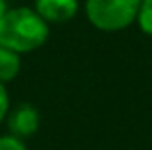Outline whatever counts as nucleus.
I'll return each instance as SVG.
<instances>
[{
	"instance_id": "f257e3e1",
	"label": "nucleus",
	"mask_w": 152,
	"mask_h": 150,
	"mask_svg": "<svg viewBox=\"0 0 152 150\" xmlns=\"http://www.w3.org/2000/svg\"><path fill=\"white\" fill-rule=\"evenodd\" d=\"M48 39V23L31 8H14L0 19V46L18 54L37 50Z\"/></svg>"
},
{
	"instance_id": "f03ea898",
	"label": "nucleus",
	"mask_w": 152,
	"mask_h": 150,
	"mask_svg": "<svg viewBox=\"0 0 152 150\" xmlns=\"http://www.w3.org/2000/svg\"><path fill=\"white\" fill-rule=\"evenodd\" d=\"M141 0H87V17L100 31H121L137 19Z\"/></svg>"
},
{
	"instance_id": "7ed1b4c3",
	"label": "nucleus",
	"mask_w": 152,
	"mask_h": 150,
	"mask_svg": "<svg viewBox=\"0 0 152 150\" xmlns=\"http://www.w3.org/2000/svg\"><path fill=\"white\" fill-rule=\"evenodd\" d=\"M39 110L31 104H19L8 117V129H10L12 137L15 139H29L37 133L39 129Z\"/></svg>"
},
{
	"instance_id": "20e7f679",
	"label": "nucleus",
	"mask_w": 152,
	"mask_h": 150,
	"mask_svg": "<svg viewBox=\"0 0 152 150\" xmlns=\"http://www.w3.org/2000/svg\"><path fill=\"white\" fill-rule=\"evenodd\" d=\"M35 10L46 23H64L77 14V0H35Z\"/></svg>"
},
{
	"instance_id": "39448f33",
	"label": "nucleus",
	"mask_w": 152,
	"mask_h": 150,
	"mask_svg": "<svg viewBox=\"0 0 152 150\" xmlns=\"http://www.w3.org/2000/svg\"><path fill=\"white\" fill-rule=\"evenodd\" d=\"M19 68H21L19 54L0 46V83H8L15 79V75L19 73Z\"/></svg>"
},
{
	"instance_id": "423d86ee",
	"label": "nucleus",
	"mask_w": 152,
	"mask_h": 150,
	"mask_svg": "<svg viewBox=\"0 0 152 150\" xmlns=\"http://www.w3.org/2000/svg\"><path fill=\"white\" fill-rule=\"evenodd\" d=\"M137 21H139V25H141L142 33H146L148 37H152V0H141Z\"/></svg>"
},
{
	"instance_id": "0eeeda50",
	"label": "nucleus",
	"mask_w": 152,
	"mask_h": 150,
	"mask_svg": "<svg viewBox=\"0 0 152 150\" xmlns=\"http://www.w3.org/2000/svg\"><path fill=\"white\" fill-rule=\"evenodd\" d=\"M0 150H27L23 141L15 139V137H0Z\"/></svg>"
},
{
	"instance_id": "6e6552de",
	"label": "nucleus",
	"mask_w": 152,
	"mask_h": 150,
	"mask_svg": "<svg viewBox=\"0 0 152 150\" xmlns=\"http://www.w3.org/2000/svg\"><path fill=\"white\" fill-rule=\"evenodd\" d=\"M8 104H10L8 92H6V89H4V83H0V121L4 119V116H6V112H8Z\"/></svg>"
},
{
	"instance_id": "1a4fd4ad",
	"label": "nucleus",
	"mask_w": 152,
	"mask_h": 150,
	"mask_svg": "<svg viewBox=\"0 0 152 150\" xmlns=\"http://www.w3.org/2000/svg\"><path fill=\"white\" fill-rule=\"evenodd\" d=\"M8 12V6H6V2H4V0H0V19L4 17V14H6Z\"/></svg>"
}]
</instances>
